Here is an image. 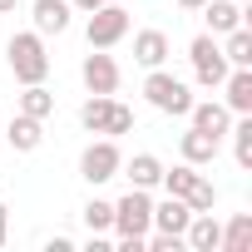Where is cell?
<instances>
[{
	"instance_id": "obj_1",
	"label": "cell",
	"mask_w": 252,
	"mask_h": 252,
	"mask_svg": "<svg viewBox=\"0 0 252 252\" xmlns=\"http://www.w3.org/2000/svg\"><path fill=\"white\" fill-rule=\"evenodd\" d=\"M149 227H154V198H149V188H129V193L114 203V232H119V247H124V252H144Z\"/></svg>"
},
{
	"instance_id": "obj_2",
	"label": "cell",
	"mask_w": 252,
	"mask_h": 252,
	"mask_svg": "<svg viewBox=\"0 0 252 252\" xmlns=\"http://www.w3.org/2000/svg\"><path fill=\"white\" fill-rule=\"evenodd\" d=\"M5 60H10V74H15L20 84H45V74H50L45 35H35V30H20V35H10V45H5Z\"/></svg>"
},
{
	"instance_id": "obj_3",
	"label": "cell",
	"mask_w": 252,
	"mask_h": 252,
	"mask_svg": "<svg viewBox=\"0 0 252 252\" xmlns=\"http://www.w3.org/2000/svg\"><path fill=\"white\" fill-rule=\"evenodd\" d=\"M144 99H149L158 114H173V119H188V109H193V89H188L178 74H168L163 64L149 69V79H144Z\"/></svg>"
},
{
	"instance_id": "obj_4",
	"label": "cell",
	"mask_w": 252,
	"mask_h": 252,
	"mask_svg": "<svg viewBox=\"0 0 252 252\" xmlns=\"http://www.w3.org/2000/svg\"><path fill=\"white\" fill-rule=\"evenodd\" d=\"M129 10L119 5V0H109V5H99V10H89V20H84V40H89V50H114L124 35H129Z\"/></svg>"
},
{
	"instance_id": "obj_5",
	"label": "cell",
	"mask_w": 252,
	"mask_h": 252,
	"mask_svg": "<svg viewBox=\"0 0 252 252\" xmlns=\"http://www.w3.org/2000/svg\"><path fill=\"white\" fill-rule=\"evenodd\" d=\"M188 60H193V79L203 84V89H218L222 79H227V60H222V45H218V35H198L193 45H188Z\"/></svg>"
},
{
	"instance_id": "obj_6",
	"label": "cell",
	"mask_w": 252,
	"mask_h": 252,
	"mask_svg": "<svg viewBox=\"0 0 252 252\" xmlns=\"http://www.w3.org/2000/svg\"><path fill=\"white\" fill-rule=\"evenodd\" d=\"M119 168H124V154H119V144H114V139H94V144L79 154V178H84L89 188H99V183L119 178Z\"/></svg>"
},
{
	"instance_id": "obj_7",
	"label": "cell",
	"mask_w": 252,
	"mask_h": 252,
	"mask_svg": "<svg viewBox=\"0 0 252 252\" xmlns=\"http://www.w3.org/2000/svg\"><path fill=\"white\" fill-rule=\"evenodd\" d=\"M79 74H84V89H89V94H114V89H119V64H114V55H104V50H89L84 64H79Z\"/></svg>"
},
{
	"instance_id": "obj_8",
	"label": "cell",
	"mask_w": 252,
	"mask_h": 252,
	"mask_svg": "<svg viewBox=\"0 0 252 252\" xmlns=\"http://www.w3.org/2000/svg\"><path fill=\"white\" fill-rule=\"evenodd\" d=\"M188 119H193V129H203V134H213L218 144L227 139V129H232V109L227 104H213V99H193V109H188Z\"/></svg>"
},
{
	"instance_id": "obj_9",
	"label": "cell",
	"mask_w": 252,
	"mask_h": 252,
	"mask_svg": "<svg viewBox=\"0 0 252 252\" xmlns=\"http://www.w3.org/2000/svg\"><path fill=\"white\" fill-rule=\"evenodd\" d=\"M218 89H222V104H227L232 114H252V64L227 69V79H222Z\"/></svg>"
},
{
	"instance_id": "obj_10",
	"label": "cell",
	"mask_w": 252,
	"mask_h": 252,
	"mask_svg": "<svg viewBox=\"0 0 252 252\" xmlns=\"http://www.w3.org/2000/svg\"><path fill=\"white\" fill-rule=\"evenodd\" d=\"M218 242H222V222H218L213 213H193L188 227H183V247H193V252H218Z\"/></svg>"
},
{
	"instance_id": "obj_11",
	"label": "cell",
	"mask_w": 252,
	"mask_h": 252,
	"mask_svg": "<svg viewBox=\"0 0 252 252\" xmlns=\"http://www.w3.org/2000/svg\"><path fill=\"white\" fill-rule=\"evenodd\" d=\"M5 139H10V149H15V154H35V149L45 144V119H30V114H20V109H15Z\"/></svg>"
},
{
	"instance_id": "obj_12",
	"label": "cell",
	"mask_w": 252,
	"mask_h": 252,
	"mask_svg": "<svg viewBox=\"0 0 252 252\" xmlns=\"http://www.w3.org/2000/svg\"><path fill=\"white\" fill-rule=\"evenodd\" d=\"M30 15H35V35H64L74 5H69V0H35Z\"/></svg>"
},
{
	"instance_id": "obj_13",
	"label": "cell",
	"mask_w": 252,
	"mask_h": 252,
	"mask_svg": "<svg viewBox=\"0 0 252 252\" xmlns=\"http://www.w3.org/2000/svg\"><path fill=\"white\" fill-rule=\"evenodd\" d=\"M188 218H193V208L183 203V198H163V203H154V227L158 232H168V237H183V227H188Z\"/></svg>"
},
{
	"instance_id": "obj_14",
	"label": "cell",
	"mask_w": 252,
	"mask_h": 252,
	"mask_svg": "<svg viewBox=\"0 0 252 252\" xmlns=\"http://www.w3.org/2000/svg\"><path fill=\"white\" fill-rule=\"evenodd\" d=\"M134 60H139L144 69H158V64L168 60V35H163V30H139V35H134Z\"/></svg>"
},
{
	"instance_id": "obj_15",
	"label": "cell",
	"mask_w": 252,
	"mask_h": 252,
	"mask_svg": "<svg viewBox=\"0 0 252 252\" xmlns=\"http://www.w3.org/2000/svg\"><path fill=\"white\" fill-rule=\"evenodd\" d=\"M178 154H183V163L203 168V163H213V158H218V139H213V134H203V129H188V134L178 139Z\"/></svg>"
},
{
	"instance_id": "obj_16",
	"label": "cell",
	"mask_w": 252,
	"mask_h": 252,
	"mask_svg": "<svg viewBox=\"0 0 252 252\" xmlns=\"http://www.w3.org/2000/svg\"><path fill=\"white\" fill-rule=\"evenodd\" d=\"M114 94H89L84 99V109H79V124H84V129L89 134H109V119H114Z\"/></svg>"
},
{
	"instance_id": "obj_17",
	"label": "cell",
	"mask_w": 252,
	"mask_h": 252,
	"mask_svg": "<svg viewBox=\"0 0 252 252\" xmlns=\"http://www.w3.org/2000/svg\"><path fill=\"white\" fill-rule=\"evenodd\" d=\"M203 20H208V35H227L242 25V10L232 5V0H208L203 5Z\"/></svg>"
},
{
	"instance_id": "obj_18",
	"label": "cell",
	"mask_w": 252,
	"mask_h": 252,
	"mask_svg": "<svg viewBox=\"0 0 252 252\" xmlns=\"http://www.w3.org/2000/svg\"><path fill=\"white\" fill-rule=\"evenodd\" d=\"M119 173H129V183L134 188H158V178H163V163L154 158V154H134L129 163H124Z\"/></svg>"
},
{
	"instance_id": "obj_19",
	"label": "cell",
	"mask_w": 252,
	"mask_h": 252,
	"mask_svg": "<svg viewBox=\"0 0 252 252\" xmlns=\"http://www.w3.org/2000/svg\"><path fill=\"white\" fill-rule=\"evenodd\" d=\"M218 252H252V213H237V218L222 227Z\"/></svg>"
},
{
	"instance_id": "obj_20",
	"label": "cell",
	"mask_w": 252,
	"mask_h": 252,
	"mask_svg": "<svg viewBox=\"0 0 252 252\" xmlns=\"http://www.w3.org/2000/svg\"><path fill=\"white\" fill-rule=\"evenodd\" d=\"M198 178H203V173H198L193 163H178V168H163V178H158V183H163L173 198H183V203H188V193L198 188Z\"/></svg>"
},
{
	"instance_id": "obj_21",
	"label": "cell",
	"mask_w": 252,
	"mask_h": 252,
	"mask_svg": "<svg viewBox=\"0 0 252 252\" xmlns=\"http://www.w3.org/2000/svg\"><path fill=\"white\" fill-rule=\"evenodd\" d=\"M222 60L237 69V64H252V30L247 25H237V30H227V45H222Z\"/></svg>"
},
{
	"instance_id": "obj_22",
	"label": "cell",
	"mask_w": 252,
	"mask_h": 252,
	"mask_svg": "<svg viewBox=\"0 0 252 252\" xmlns=\"http://www.w3.org/2000/svg\"><path fill=\"white\" fill-rule=\"evenodd\" d=\"M20 114H30V119H50V114H55V94H50L45 84H25V94H20Z\"/></svg>"
},
{
	"instance_id": "obj_23",
	"label": "cell",
	"mask_w": 252,
	"mask_h": 252,
	"mask_svg": "<svg viewBox=\"0 0 252 252\" xmlns=\"http://www.w3.org/2000/svg\"><path fill=\"white\" fill-rule=\"evenodd\" d=\"M227 134H232V158H237V168H252V114H242Z\"/></svg>"
},
{
	"instance_id": "obj_24",
	"label": "cell",
	"mask_w": 252,
	"mask_h": 252,
	"mask_svg": "<svg viewBox=\"0 0 252 252\" xmlns=\"http://www.w3.org/2000/svg\"><path fill=\"white\" fill-rule=\"evenodd\" d=\"M84 227L89 232H109L114 227V203L109 198H89L84 203Z\"/></svg>"
},
{
	"instance_id": "obj_25",
	"label": "cell",
	"mask_w": 252,
	"mask_h": 252,
	"mask_svg": "<svg viewBox=\"0 0 252 252\" xmlns=\"http://www.w3.org/2000/svg\"><path fill=\"white\" fill-rule=\"evenodd\" d=\"M213 203H218V188H213L208 178H198V188L188 193V208H193V213H213Z\"/></svg>"
},
{
	"instance_id": "obj_26",
	"label": "cell",
	"mask_w": 252,
	"mask_h": 252,
	"mask_svg": "<svg viewBox=\"0 0 252 252\" xmlns=\"http://www.w3.org/2000/svg\"><path fill=\"white\" fill-rule=\"evenodd\" d=\"M134 129V109L129 104H114V119H109V134L104 139H119V134H129Z\"/></svg>"
},
{
	"instance_id": "obj_27",
	"label": "cell",
	"mask_w": 252,
	"mask_h": 252,
	"mask_svg": "<svg viewBox=\"0 0 252 252\" xmlns=\"http://www.w3.org/2000/svg\"><path fill=\"white\" fill-rule=\"evenodd\" d=\"M69 5H74L79 15H89V10H99V5H109V0H69Z\"/></svg>"
},
{
	"instance_id": "obj_28",
	"label": "cell",
	"mask_w": 252,
	"mask_h": 252,
	"mask_svg": "<svg viewBox=\"0 0 252 252\" xmlns=\"http://www.w3.org/2000/svg\"><path fill=\"white\" fill-rule=\"evenodd\" d=\"M50 252H74V237H50Z\"/></svg>"
},
{
	"instance_id": "obj_29",
	"label": "cell",
	"mask_w": 252,
	"mask_h": 252,
	"mask_svg": "<svg viewBox=\"0 0 252 252\" xmlns=\"http://www.w3.org/2000/svg\"><path fill=\"white\" fill-rule=\"evenodd\" d=\"M5 232H10V208L0 203V247H5Z\"/></svg>"
},
{
	"instance_id": "obj_30",
	"label": "cell",
	"mask_w": 252,
	"mask_h": 252,
	"mask_svg": "<svg viewBox=\"0 0 252 252\" xmlns=\"http://www.w3.org/2000/svg\"><path fill=\"white\" fill-rule=\"evenodd\" d=\"M10 10H20V0H0V15H10Z\"/></svg>"
},
{
	"instance_id": "obj_31",
	"label": "cell",
	"mask_w": 252,
	"mask_h": 252,
	"mask_svg": "<svg viewBox=\"0 0 252 252\" xmlns=\"http://www.w3.org/2000/svg\"><path fill=\"white\" fill-rule=\"evenodd\" d=\"M178 5H183V10H203V5H208V0H178Z\"/></svg>"
}]
</instances>
